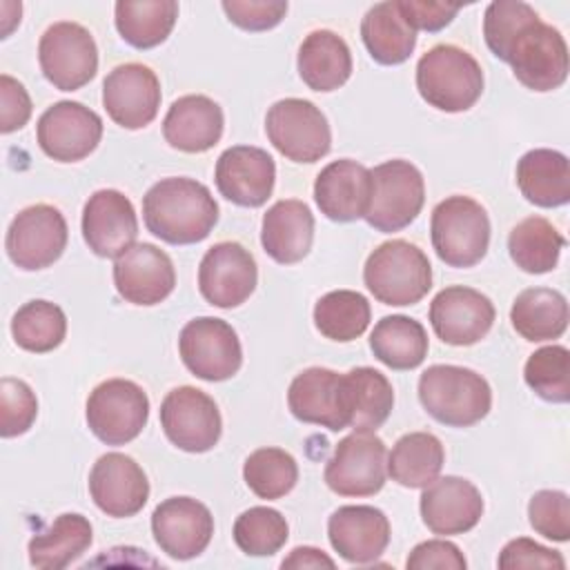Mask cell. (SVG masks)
Wrapping results in <instances>:
<instances>
[{
  "label": "cell",
  "instance_id": "cell-14",
  "mask_svg": "<svg viewBox=\"0 0 570 570\" xmlns=\"http://www.w3.org/2000/svg\"><path fill=\"white\" fill-rule=\"evenodd\" d=\"M160 425L178 450L194 454L212 450L223 432L218 405L209 394L191 385L167 392L160 403Z\"/></svg>",
  "mask_w": 570,
  "mask_h": 570
},
{
  "label": "cell",
  "instance_id": "cell-48",
  "mask_svg": "<svg viewBox=\"0 0 570 570\" xmlns=\"http://www.w3.org/2000/svg\"><path fill=\"white\" fill-rule=\"evenodd\" d=\"M220 7L229 22L245 31H267L287 13V2L272 0H225Z\"/></svg>",
  "mask_w": 570,
  "mask_h": 570
},
{
  "label": "cell",
  "instance_id": "cell-5",
  "mask_svg": "<svg viewBox=\"0 0 570 570\" xmlns=\"http://www.w3.org/2000/svg\"><path fill=\"white\" fill-rule=\"evenodd\" d=\"M430 236L436 256L450 267L481 263L490 245V218L470 196H448L432 209Z\"/></svg>",
  "mask_w": 570,
  "mask_h": 570
},
{
  "label": "cell",
  "instance_id": "cell-1",
  "mask_svg": "<svg viewBox=\"0 0 570 570\" xmlns=\"http://www.w3.org/2000/svg\"><path fill=\"white\" fill-rule=\"evenodd\" d=\"M147 229L169 245L205 240L218 223V203L212 191L185 176L163 178L142 196Z\"/></svg>",
  "mask_w": 570,
  "mask_h": 570
},
{
  "label": "cell",
  "instance_id": "cell-32",
  "mask_svg": "<svg viewBox=\"0 0 570 570\" xmlns=\"http://www.w3.org/2000/svg\"><path fill=\"white\" fill-rule=\"evenodd\" d=\"M517 185L537 207H561L570 200V165L557 149H530L517 163Z\"/></svg>",
  "mask_w": 570,
  "mask_h": 570
},
{
  "label": "cell",
  "instance_id": "cell-46",
  "mask_svg": "<svg viewBox=\"0 0 570 570\" xmlns=\"http://www.w3.org/2000/svg\"><path fill=\"white\" fill-rule=\"evenodd\" d=\"M38 416V399L33 390L20 381L4 376L0 381V434L4 439L24 434Z\"/></svg>",
  "mask_w": 570,
  "mask_h": 570
},
{
  "label": "cell",
  "instance_id": "cell-53",
  "mask_svg": "<svg viewBox=\"0 0 570 570\" xmlns=\"http://www.w3.org/2000/svg\"><path fill=\"white\" fill-rule=\"evenodd\" d=\"M334 559H330L323 550L318 548H312V546H301V548H294L289 552V557H285L281 561V568H334Z\"/></svg>",
  "mask_w": 570,
  "mask_h": 570
},
{
  "label": "cell",
  "instance_id": "cell-4",
  "mask_svg": "<svg viewBox=\"0 0 570 570\" xmlns=\"http://www.w3.org/2000/svg\"><path fill=\"white\" fill-rule=\"evenodd\" d=\"M363 281L383 305H414L432 287V265L421 247L394 238L381 243L367 256Z\"/></svg>",
  "mask_w": 570,
  "mask_h": 570
},
{
  "label": "cell",
  "instance_id": "cell-31",
  "mask_svg": "<svg viewBox=\"0 0 570 570\" xmlns=\"http://www.w3.org/2000/svg\"><path fill=\"white\" fill-rule=\"evenodd\" d=\"M343 405L347 428L354 432H374L387 421L394 407L392 383L374 367H354L343 374Z\"/></svg>",
  "mask_w": 570,
  "mask_h": 570
},
{
  "label": "cell",
  "instance_id": "cell-7",
  "mask_svg": "<svg viewBox=\"0 0 570 570\" xmlns=\"http://www.w3.org/2000/svg\"><path fill=\"white\" fill-rule=\"evenodd\" d=\"M265 131L269 142L292 163H316L332 147L325 114L305 98H283L267 109Z\"/></svg>",
  "mask_w": 570,
  "mask_h": 570
},
{
  "label": "cell",
  "instance_id": "cell-10",
  "mask_svg": "<svg viewBox=\"0 0 570 570\" xmlns=\"http://www.w3.org/2000/svg\"><path fill=\"white\" fill-rule=\"evenodd\" d=\"M185 367L203 381H227L243 365V347L236 330L214 316L191 318L178 336Z\"/></svg>",
  "mask_w": 570,
  "mask_h": 570
},
{
  "label": "cell",
  "instance_id": "cell-26",
  "mask_svg": "<svg viewBox=\"0 0 570 570\" xmlns=\"http://www.w3.org/2000/svg\"><path fill=\"white\" fill-rule=\"evenodd\" d=\"M370 169L352 158L325 165L314 180V200L330 220L352 223L365 216L370 205Z\"/></svg>",
  "mask_w": 570,
  "mask_h": 570
},
{
  "label": "cell",
  "instance_id": "cell-49",
  "mask_svg": "<svg viewBox=\"0 0 570 570\" xmlns=\"http://www.w3.org/2000/svg\"><path fill=\"white\" fill-rule=\"evenodd\" d=\"M499 568L503 570H514V568H566L563 557L552 550L546 548L528 537H519L512 539L503 546L501 554H499Z\"/></svg>",
  "mask_w": 570,
  "mask_h": 570
},
{
  "label": "cell",
  "instance_id": "cell-11",
  "mask_svg": "<svg viewBox=\"0 0 570 570\" xmlns=\"http://www.w3.org/2000/svg\"><path fill=\"white\" fill-rule=\"evenodd\" d=\"M67 220L58 207L38 203L16 214L7 229L4 249L11 263L24 272L53 265L67 247Z\"/></svg>",
  "mask_w": 570,
  "mask_h": 570
},
{
  "label": "cell",
  "instance_id": "cell-21",
  "mask_svg": "<svg viewBox=\"0 0 570 570\" xmlns=\"http://www.w3.org/2000/svg\"><path fill=\"white\" fill-rule=\"evenodd\" d=\"M89 494L107 517L125 519L145 508L149 499V481L131 456L107 452L89 472Z\"/></svg>",
  "mask_w": 570,
  "mask_h": 570
},
{
  "label": "cell",
  "instance_id": "cell-35",
  "mask_svg": "<svg viewBox=\"0 0 570 570\" xmlns=\"http://www.w3.org/2000/svg\"><path fill=\"white\" fill-rule=\"evenodd\" d=\"M510 321L525 341L541 343L559 338L568 327V301L557 289L528 287L514 298Z\"/></svg>",
  "mask_w": 570,
  "mask_h": 570
},
{
  "label": "cell",
  "instance_id": "cell-47",
  "mask_svg": "<svg viewBox=\"0 0 570 570\" xmlns=\"http://www.w3.org/2000/svg\"><path fill=\"white\" fill-rule=\"evenodd\" d=\"M528 519L537 534L552 541L570 539V499L561 490H539L528 503Z\"/></svg>",
  "mask_w": 570,
  "mask_h": 570
},
{
  "label": "cell",
  "instance_id": "cell-43",
  "mask_svg": "<svg viewBox=\"0 0 570 570\" xmlns=\"http://www.w3.org/2000/svg\"><path fill=\"white\" fill-rule=\"evenodd\" d=\"M289 537L285 517L267 505L245 510L234 523V541L249 557H272Z\"/></svg>",
  "mask_w": 570,
  "mask_h": 570
},
{
  "label": "cell",
  "instance_id": "cell-15",
  "mask_svg": "<svg viewBox=\"0 0 570 570\" xmlns=\"http://www.w3.org/2000/svg\"><path fill=\"white\" fill-rule=\"evenodd\" d=\"M36 138L40 149L58 163L87 158L102 138L100 116L76 100H60L38 118Z\"/></svg>",
  "mask_w": 570,
  "mask_h": 570
},
{
  "label": "cell",
  "instance_id": "cell-2",
  "mask_svg": "<svg viewBox=\"0 0 570 570\" xmlns=\"http://www.w3.org/2000/svg\"><path fill=\"white\" fill-rule=\"evenodd\" d=\"M423 410L443 425L470 428L488 416L492 390L488 381L461 365H430L419 376Z\"/></svg>",
  "mask_w": 570,
  "mask_h": 570
},
{
  "label": "cell",
  "instance_id": "cell-52",
  "mask_svg": "<svg viewBox=\"0 0 570 570\" xmlns=\"http://www.w3.org/2000/svg\"><path fill=\"white\" fill-rule=\"evenodd\" d=\"M403 18L407 24L416 31H439L452 22V18L459 13V4H445V2H428V0H396Z\"/></svg>",
  "mask_w": 570,
  "mask_h": 570
},
{
  "label": "cell",
  "instance_id": "cell-17",
  "mask_svg": "<svg viewBox=\"0 0 570 570\" xmlns=\"http://www.w3.org/2000/svg\"><path fill=\"white\" fill-rule=\"evenodd\" d=\"M158 76L140 62L114 67L102 80V107L125 129L147 127L160 107Z\"/></svg>",
  "mask_w": 570,
  "mask_h": 570
},
{
  "label": "cell",
  "instance_id": "cell-20",
  "mask_svg": "<svg viewBox=\"0 0 570 570\" xmlns=\"http://www.w3.org/2000/svg\"><path fill=\"white\" fill-rule=\"evenodd\" d=\"M138 218L131 200L118 189H98L82 209V238L96 256L118 258L136 245Z\"/></svg>",
  "mask_w": 570,
  "mask_h": 570
},
{
  "label": "cell",
  "instance_id": "cell-28",
  "mask_svg": "<svg viewBox=\"0 0 570 570\" xmlns=\"http://www.w3.org/2000/svg\"><path fill=\"white\" fill-rule=\"evenodd\" d=\"M225 118L216 100L203 94H187L171 102L163 120V136L169 147L185 154H203L223 136Z\"/></svg>",
  "mask_w": 570,
  "mask_h": 570
},
{
  "label": "cell",
  "instance_id": "cell-50",
  "mask_svg": "<svg viewBox=\"0 0 570 570\" xmlns=\"http://www.w3.org/2000/svg\"><path fill=\"white\" fill-rule=\"evenodd\" d=\"M405 566L407 570H465L468 561L452 541L430 539L412 548Z\"/></svg>",
  "mask_w": 570,
  "mask_h": 570
},
{
  "label": "cell",
  "instance_id": "cell-25",
  "mask_svg": "<svg viewBox=\"0 0 570 570\" xmlns=\"http://www.w3.org/2000/svg\"><path fill=\"white\" fill-rule=\"evenodd\" d=\"M327 537L345 561L370 563L390 543V521L374 505H341L327 521Z\"/></svg>",
  "mask_w": 570,
  "mask_h": 570
},
{
  "label": "cell",
  "instance_id": "cell-40",
  "mask_svg": "<svg viewBox=\"0 0 570 570\" xmlns=\"http://www.w3.org/2000/svg\"><path fill=\"white\" fill-rule=\"evenodd\" d=\"M370 303L363 294L354 289H334L321 296L314 305L316 330L338 343H350L358 338L370 325Z\"/></svg>",
  "mask_w": 570,
  "mask_h": 570
},
{
  "label": "cell",
  "instance_id": "cell-34",
  "mask_svg": "<svg viewBox=\"0 0 570 570\" xmlns=\"http://www.w3.org/2000/svg\"><path fill=\"white\" fill-rule=\"evenodd\" d=\"M94 541V530L87 517L65 512L53 523L31 537L29 563L40 570H62L76 561Z\"/></svg>",
  "mask_w": 570,
  "mask_h": 570
},
{
  "label": "cell",
  "instance_id": "cell-23",
  "mask_svg": "<svg viewBox=\"0 0 570 570\" xmlns=\"http://www.w3.org/2000/svg\"><path fill=\"white\" fill-rule=\"evenodd\" d=\"M116 292L134 305H158L176 285L171 258L151 243H136L114 263Z\"/></svg>",
  "mask_w": 570,
  "mask_h": 570
},
{
  "label": "cell",
  "instance_id": "cell-18",
  "mask_svg": "<svg viewBox=\"0 0 570 570\" xmlns=\"http://www.w3.org/2000/svg\"><path fill=\"white\" fill-rule=\"evenodd\" d=\"M151 534L165 554L187 561L209 546L214 517L205 503L191 497H171L156 505L151 514Z\"/></svg>",
  "mask_w": 570,
  "mask_h": 570
},
{
  "label": "cell",
  "instance_id": "cell-22",
  "mask_svg": "<svg viewBox=\"0 0 570 570\" xmlns=\"http://www.w3.org/2000/svg\"><path fill=\"white\" fill-rule=\"evenodd\" d=\"M214 178L220 196L234 205L261 207L272 196L276 165L265 149L254 145H236L218 156Z\"/></svg>",
  "mask_w": 570,
  "mask_h": 570
},
{
  "label": "cell",
  "instance_id": "cell-3",
  "mask_svg": "<svg viewBox=\"0 0 570 570\" xmlns=\"http://www.w3.org/2000/svg\"><path fill=\"white\" fill-rule=\"evenodd\" d=\"M416 89L421 98L448 114H459L481 98L483 71L472 53L456 45H436L416 62Z\"/></svg>",
  "mask_w": 570,
  "mask_h": 570
},
{
  "label": "cell",
  "instance_id": "cell-30",
  "mask_svg": "<svg viewBox=\"0 0 570 570\" xmlns=\"http://www.w3.org/2000/svg\"><path fill=\"white\" fill-rule=\"evenodd\" d=\"M296 67L301 80L309 89L334 91L352 76V53L338 33L316 29L301 42Z\"/></svg>",
  "mask_w": 570,
  "mask_h": 570
},
{
  "label": "cell",
  "instance_id": "cell-36",
  "mask_svg": "<svg viewBox=\"0 0 570 570\" xmlns=\"http://www.w3.org/2000/svg\"><path fill=\"white\" fill-rule=\"evenodd\" d=\"M428 347L425 327L416 318L403 314L383 316L370 334V350L392 370L419 367L428 356Z\"/></svg>",
  "mask_w": 570,
  "mask_h": 570
},
{
  "label": "cell",
  "instance_id": "cell-13",
  "mask_svg": "<svg viewBox=\"0 0 570 570\" xmlns=\"http://www.w3.org/2000/svg\"><path fill=\"white\" fill-rule=\"evenodd\" d=\"M505 62L523 87L552 91L568 78V45L559 29L539 18L519 33Z\"/></svg>",
  "mask_w": 570,
  "mask_h": 570
},
{
  "label": "cell",
  "instance_id": "cell-9",
  "mask_svg": "<svg viewBox=\"0 0 570 570\" xmlns=\"http://www.w3.org/2000/svg\"><path fill=\"white\" fill-rule=\"evenodd\" d=\"M45 78L60 91L85 87L98 71V47L89 29L78 22H53L38 42Z\"/></svg>",
  "mask_w": 570,
  "mask_h": 570
},
{
  "label": "cell",
  "instance_id": "cell-44",
  "mask_svg": "<svg viewBox=\"0 0 570 570\" xmlns=\"http://www.w3.org/2000/svg\"><path fill=\"white\" fill-rule=\"evenodd\" d=\"M528 387L550 403L570 401V352L563 345H546L530 354L523 367Z\"/></svg>",
  "mask_w": 570,
  "mask_h": 570
},
{
  "label": "cell",
  "instance_id": "cell-27",
  "mask_svg": "<svg viewBox=\"0 0 570 570\" xmlns=\"http://www.w3.org/2000/svg\"><path fill=\"white\" fill-rule=\"evenodd\" d=\"M289 412L303 421L332 432L347 428L343 405V374L327 367H307L294 376L287 390Z\"/></svg>",
  "mask_w": 570,
  "mask_h": 570
},
{
  "label": "cell",
  "instance_id": "cell-12",
  "mask_svg": "<svg viewBox=\"0 0 570 570\" xmlns=\"http://www.w3.org/2000/svg\"><path fill=\"white\" fill-rule=\"evenodd\" d=\"M387 479V450L374 432H352L338 441L325 465V483L341 497H372Z\"/></svg>",
  "mask_w": 570,
  "mask_h": 570
},
{
  "label": "cell",
  "instance_id": "cell-8",
  "mask_svg": "<svg viewBox=\"0 0 570 570\" xmlns=\"http://www.w3.org/2000/svg\"><path fill=\"white\" fill-rule=\"evenodd\" d=\"M87 425L107 445L134 441L149 419L145 390L129 379H107L87 399Z\"/></svg>",
  "mask_w": 570,
  "mask_h": 570
},
{
  "label": "cell",
  "instance_id": "cell-41",
  "mask_svg": "<svg viewBox=\"0 0 570 570\" xmlns=\"http://www.w3.org/2000/svg\"><path fill=\"white\" fill-rule=\"evenodd\" d=\"M67 334V316L51 301H29L11 318V336L18 347L45 354L56 350Z\"/></svg>",
  "mask_w": 570,
  "mask_h": 570
},
{
  "label": "cell",
  "instance_id": "cell-38",
  "mask_svg": "<svg viewBox=\"0 0 570 570\" xmlns=\"http://www.w3.org/2000/svg\"><path fill=\"white\" fill-rule=\"evenodd\" d=\"M120 38L136 49H151L167 40L178 18L174 0H120L114 7Z\"/></svg>",
  "mask_w": 570,
  "mask_h": 570
},
{
  "label": "cell",
  "instance_id": "cell-16",
  "mask_svg": "<svg viewBox=\"0 0 570 570\" xmlns=\"http://www.w3.org/2000/svg\"><path fill=\"white\" fill-rule=\"evenodd\" d=\"M258 269L254 256L234 240L212 245L198 267V289L214 307H238L256 289Z\"/></svg>",
  "mask_w": 570,
  "mask_h": 570
},
{
  "label": "cell",
  "instance_id": "cell-51",
  "mask_svg": "<svg viewBox=\"0 0 570 570\" xmlns=\"http://www.w3.org/2000/svg\"><path fill=\"white\" fill-rule=\"evenodd\" d=\"M31 118V98L22 82L9 73L0 76V131L11 134L22 129Z\"/></svg>",
  "mask_w": 570,
  "mask_h": 570
},
{
  "label": "cell",
  "instance_id": "cell-42",
  "mask_svg": "<svg viewBox=\"0 0 570 570\" xmlns=\"http://www.w3.org/2000/svg\"><path fill=\"white\" fill-rule=\"evenodd\" d=\"M243 479L256 497L281 499L296 485L298 463L281 448H258L245 459Z\"/></svg>",
  "mask_w": 570,
  "mask_h": 570
},
{
  "label": "cell",
  "instance_id": "cell-29",
  "mask_svg": "<svg viewBox=\"0 0 570 570\" xmlns=\"http://www.w3.org/2000/svg\"><path fill=\"white\" fill-rule=\"evenodd\" d=\"M314 240V214L303 200L287 198L274 203L261 227V243L267 256L281 265L298 263L307 256Z\"/></svg>",
  "mask_w": 570,
  "mask_h": 570
},
{
  "label": "cell",
  "instance_id": "cell-24",
  "mask_svg": "<svg viewBox=\"0 0 570 570\" xmlns=\"http://www.w3.org/2000/svg\"><path fill=\"white\" fill-rule=\"evenodd\" d=\"M421 517L434 534H463L472 530L483 514V497L479 488L463 476H436L423 488Z\"/></svg>",
  "mask_w": 570,
  "mask_h": 570
},
{
  "label": "cell",
  "instance_id": "cell-45",
  "mask_svg": "<svg viewBox=\"0 0 570 570\" xmlns=\"http://www.w3.org/2000/svg\"><path fill=\"white\" fill-rule=\"evenodd\" d=\"M539 20V13L519 0H494L483 16V38L488 49L505 62L512 42L519 33Z\"/></svg>",
  "mask_w": 570,
  "mask_h": 570
},
{
  "label": "cell",
  "instance_id": "cell-6",
  "mask_svg": "<svg viewBox=\"0 0 570 570\" xmlns=\"http://www.w3.org/2000/svg\"><path fill=\"white\" fill-rule=\"evenodd\" d=\"M372 191L365 220L383 234L407 227L423 209L425 183L419 167L410 160H385L370 169Z\"/></svg>",
  "mask_w": 570,
  "mask_h": 570
},
{
  "label": "cell",
  "instance_id": "cell-39",
  "mask_svg": "<svg viewBox=\"0 0 570 570\" xmlns=\"http://www.w3.org/2000/svg\"><path fill=\"white\" fill-rule=\"evenodd\" d=\"M566 245L561 232L543 216H528L508 236L510 258L528 274L552 272Z\"/></svg>",
  "mask_w": 570,
  "mask_h": 570
},
{
  "label": "cell",
  "instance_id": "cell-19",
  "mask_svg": "<svg viewBox=\"0 0 570 570\" xmlns=\"http://www.w3.org/2000/svg\"><path fill=\"white\" fill-rule=\"evenodd\" d=\"M494 305L479 289L465 285L443 287L430 303L434 334L456 347L479 343L494 323Z\"/></svg>",
  "mask_w": 570,
  "mask_h": 570
},
{
  "label": "cell",
  "instance_id": "cell-33",
  "mask_svg": "<svg viewBox=\"0 0 570 570\" xmlns=\"http://www.w3.org/2000/svg\"><path fill=\"white\" fill-rule=\"evenodd\" d=\"M361 38L379 65H401L416 47V31L403 18L396 0L367 9L361 22Z\"/></svg>",
  "mask_w": 570,
  "mask_h": 570
},
{
  "label": "cell",
  "instance_id": "cell-37",
  "mask_svg": "<svg viewBox=\"0 0 570 570\" xmlns=\"http://www.w3.org/2000/svg\"><path fill=\"white\" fill-rule=\"evenodd\" d=\"M443 461V443L432 432H410L387 454V474L403 488H425L439 476Z\"/></svg>",
  "mask_w": 570,
  "mask_h": 570
}]
</instances>
